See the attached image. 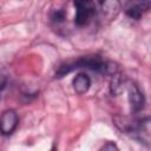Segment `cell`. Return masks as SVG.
<instances>
[{
  "mask_svg": "<svg viewBox=\"0 0 151 151\" xmlns=\"http://www.w3.org/2000/svg\"><path fill=\"white\" fill-rule=\"evenodd\" d=\"M80 67H86V68H90L92 71L99 72L101 74H109V73L114 74V68L112 67V65L101 60L99 57H96V55L94 57H84V58H80L73 63L63 65L59 67V70L57 71L55 74L58 78H60V77H64L65 74L70 73L71 71H73L76 68H80Z\"/></svg>",
  "mask_w": 151,
  "mask_h": 151,
  "instance_id": "1",
  "label": "cell"
},
{
  "mask_svg": "<svg viewBox=\"0 0 151 151\" xmlns=\"http://www.w3.org/2000/svg\"><path fill=\"white\" fill-rule=\"evenodd\" d=\"M19 117L14 110H6L0 116V133L2 136H11L18 127Z\"/></svg>",
  "mask_w": 151,
  "mask_h": 151,
  "instance_id": "3",
  "label": "cell"
},
{
  "mask_svg": "<svg viewBox=\"0 0 151 151\" xmlns=\"http://www.w3.org/2000/svg\"><path fill=\"white\" fill-rule=\"evenodd\" d=\"M65 19V13L64 11H55L53 14H52V20L54 22H60Z\"/></svg>",
  "mask_w": 151,
  "mask_h": 151,
  "instance_id": "9",
  "label": "cell"
},
{
  "mask_svg": "<svg viewBox=\"0 0 151 151\" xmlns=\"http://www.w3.org/2000/svg\"><path fill=\"white\" fill-rule=\"evenodd\" d=\"M150 9V0H129L125 5V14L130 19L138 20Z\"/></svg>",
  "mask_w": 151,
  "mask_h": 151,
  "instance_id": "5",
  "label": "cell"
},
{
  "mask_svg": "<svg viewBox=\"0 0 151 151\" xmlns=\"http://www.w3.org/2000/svg\"><path fill=\"white\" fill-rule=\"evenodd\" d=\"M6 83H7V77L4 73H0V91L6 86Z\"/></svg>",
  "mask_w": 151,
  "mask_h": 151,
  "instance_id": "11",
  "label": "cell"
},
{
  "mask_svg": "<svg viewBox=\"0 0 151 151\" xmlns=\"http://www.w3.org/2000/svg\"><path fill=\"white\" fill-rule=\"evenodd\" d=\"M113 76V74H112ZM125 80L124 78L120 76V74H117L114 73L113 78H112V81H111V92L112 94H119L123 90H124V86H125Z\"/></svg>",
  "mask_w": 151,
  "mask_h": 151,
  "instance_id": "8",
  "label": "cell"
},
{
  "mask_svg": "<svg viewBox=\"0 0 151 151\" xmlns=\"http://www.w3.org/2000/svg\"><path fill=\"white\" fill-rule=\"evenodd\" d=\"M127 93H129L127 98H129L131 111L133 113L140 112L145 106V97H144L142 90L138 87L137 84L132 83V84L127 85Z\"/></svg>",
  "mask_w": 151,
  "mask_h": 151,
  "instance_id": "4",
  "label": "cell"
},
{
  "mask_svg": "<svg viewBox=\"0 0 151 151\" xmlns=\"http://www.w3.org/2000/svg\"><path fill=\"white\" fill-rule=\"evenodd\" d=\"M101 150H118V147H117V145L114 143L109 142V143H106V144H104L101 146Z\"/></svg>",
  "mask_w": 151,
  "mask_h": 151,
  "instance_id": "10",
  "label": "cell"
},
{
  "mask_svg": "<svg viewBox=\"0 0 151 151\" xmlns=\"http://www.w3.org/2000/svg\"><path fill=\"white\" fill-rule=\"evenodd\" d=\"M99 5L101 7L100 9H101L103 18L107 20H113L120 11V4L118 0H104Z\"/></svg>",
  "mask_w": 151,
  "mask_h": 151,
  "instance_id": "6",
  "label": "cell"
},
{
  "mask_svg": "<svg viewBox=\"0 0 151 151\" xmlns=\"http://www.w3.org/2000/svg\"><path fill=\"white\" fill-rule=\"evenodd\" d=\"M94 1H96V4H101L104 0H94Z\"/></svg>",
  "mask_w": 151,
  "mask_h": 151,
  "instance_id": "12",
  "label": "cell"
},
{
  "mask_svg": "<svg viewBox=\"0 0 151 151\" xmlns=\"http://www.w3.org/2000/svg\"><path fill=\"white\" fill-rule=\"evenodd\" d=\"M72 85H73V90L76 91V93L84 94L88 91L91 86V79L86 73H79L73 78Z\"/></svg>",
  "mask_w": 151,
  "mask_h": 151,
  "instance_id": "7",
  "label": "cell"
},
{
  "mask_svg": "<svg viewBox=\"0 0 151 151\" xmlns=\"http://www.w3.org/2000/svg\"><path fill=\"white\" fill-rule=\"evenodd\" d=\"M76 7L74 22L78 26L87 25L96 15V1L94 0H73Z\"/></svg>",
  "mask_w": 151,
  "mask_h": 151,
  "instance_id": "2",
  "label": "cell"
}]
</instances>
